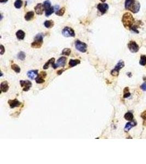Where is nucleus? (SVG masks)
<instances>
[{"label":"nucleus","mask_w":146,"mask_h":164,"mask_svg":"<svg viewBox=\"0 0 146 164\" xmlns=\"http://www.w3.org/2000/svg\"><path fill=\"white\" fill-rule=\"evenodd\" d=\"M122 22L125 28L131 29L133 25V22H135V20L132 14L129 12H126L123 16Z\"/></svg>","instance_id":"nucleus-1"},{"label":"nucleus","mask_w":146,"mask_h":164,"mask_svg":"<svg viewBox=\"0 0 146 164\" xmlns=\"http://www.w3.org/2000/svg\"><path fill=\"white\" fill-rule=\"evenodd\" d=\"M43 43V37L41 34H38L34 38V41L31 43V47L33 48L38 49L42 47Z\"/></svg>","instance_id":"nucleus-2"},{"label":"nucleus","mask_w":146,"mask_h":164,"mask_svg":"<svg viewBox=\"0 0 146 164\" xmlns=\"http://www.w3.org/2000/svg\"><path fill=\"white\" fill-rule=\"evenodd\" d=\"M75 47L77 50L82 53H84L87 51V44L79 40H77L75 42Z\"/></svg>","instance_id":"nucleus-3"},{"label":"nucleus","mask_w":146,"mask_h":164,"mask_svg":"<svg viewBox=\"0 0 146 164\" xmlns=\"http://www.w3.org/2000/svg\"><path fill=\"white\" fill-rule=\"evenodd\" d=\"M124 65L125 64L124 61H122V60H120V61L118 63V64H117L116 67H115L114 69H113L112 70V71H111V75L115 77L118 76L119 75V71L124 67Z\"/></svg>","instance_id":"nucleus-4"},{"label":"nucleus","mask_w":146,"mask_h":164,"mask_svg":"<svg viewBox=\"0 0 146 164\" xmlns=\"http://www.w3.org/2000/svg\"><path fill=\"white\" fill-rule=\"evenodd\" d=\"M20 84L21 88H22V90L26 92L29 90L32 86V83L28 80H20Z\"/></svg>","instance_id":"nucleus-5"},{"label":"nucleus","mask_w":146,"mask_h":164,"mask_svg":"<svg viewBox=\"0 0 146 164\" xmlns=\"http://www.w3.org/2000/svg\"><path fill=\"white\" fill-rule=\"evenodd\" d=\"M62 34L66 37H73L75 36V32L72 29L66 26L63 29Z\"/></svg>","instance_id":"nucleus-6"},{"label":"nucleus","mask_w":146,"mask_h":164,"mask_svg":"<svg viewBox=\"0 0 146 164\" xmlns=\"http://www.w3.org/2000/svg\"><path fill=\"white\" fill-rule=\"evenodd\" d=\"M66 61H67L66 57H60L58 60H57V63L54 64V65L52 66V67L54 68V69H56L57 68L60 67H64L66 65Z\"/></svg>","instance_id":"nucleus-7"},{"label":"nucleus","mask_w":146,"mask_h":164,"mask_svg":"<svg viewBox=\"0 0 146 164\" xmlns=\"http://www.w3.org/2000/svg\"><path fill=\"white\" fill-rule=\"evenodd\" d=\"M47 73L45 71H42L40 72V74L35 78V81L36 83L37 84H42L45 82L44 78L46 77Z\"/></svg>","instance_id":"nucleus-8"},{"label":"nucleus","mask_w":146,"mask_h":164,"mask_svg":"<svg viewBox=\"0 0 146 164\" xmlns=\"http://www.w3.org/2000/svg\"><path fill=\"white\" fill-rule=\"evenodd\" d=\"M127 47L131 52L133 53H137L139 50V45L134 41H130L127 44Z\"/></svg>","instance_id":"nucleus-9"},{"label":"nucleus","mask_w":146,"mask_h":164,"mask_svg":"<svg viewBox=\"0 0 146 164\" xmlns=\"http://www.w3.org/2000/svg\"><path fill=\"white\" fill-rule=\"evenodd\" d=\"M8 103L9 104L10 108L12 109L14 108L15 107H19L22 105L21 102H20L16 99L14 100H9L8 101Z\"/></svg>","instance_id":"nucleus-10"},{"label":"nucleus","mask_w":146,"mask_h":164,"mask_svg":"<svg viewBox=\"0 0 146 164\" xmlns=\"http://www.w3.org/2000/svg\"><path fill=\"white\" fill-rule=\"evenodd\" d=\"M108 5L107 3H99L97 6V8L99 11L102 15L106 13L108 9Z\"/></svg>","instance_id":"nucleus-11"},{"label":"nucleus","mask_w":146,"mask_h":164,"mask_svg":"<svg viewBox=\"0 0 146 164\" xmlns=\"http://www.w3.org/2000/svg\"><path fill=\"white\" fill-rule=\"evenodd\" d=\"M35 13L38 15H42L44 11H45L43 4L38 3L36 6L35 7Z\"/></svg>","instance_id":"nucleus-12"},{"label":"nucleus","mask_w":146,"mask_h":164,"mask_svg":"<svg viewBox=\"0 0 146 164\" xmlns=\"http://www.w3.org/2000/svg\"><path fill=\"white\" fill-rule=\"evenodd\" d=\"M38 70H32L28 71L27 73V76L31 79H34L35 78L38 76Z\"/></svg>","instance_id":"nucleus-13"},{"label":"nucleus","mask_w":146,"mask_h":164,"mask_svg":"<svg viewBox=\"0 0 146 164\" xmlns=\"http://www.w3.org/2000/svg\"><path fill=\"white\" fill-rule=\"evenodd\" d=\"M9 85L7 81H4L2 82L0 85V89H1V91L3 93H7L8 90H9Z\"/></svg>","instance_id":"nucleus-14"},{"label":"nucleus","mask_w":146,"mask_h":164,"mask_svg":"<svg viewBox=\"0 0 146 164\" xmlns=\"http://www.w3.org/2000/svg\"><path fill=\"white\" fill-rule=\"evenodd\" d=\"M139 8H140V4H139V2L135 1L132 8H131L130 11L132 12L133 13H136L139 11Z\"/></svg>","instance_id":"nucleus-15"},{"label":"nucleus","mask_w":146,"mask_h":164,"mask_svg":"<svg viewBox=\"0 0 146 164\" xmlns=\"http://www.w3.org/2000/svg\"><path fill=\"white\" fill-rule=\"evenodd\" d=\"M136 125H137V123L135 121H130V122H127L124 128L125 131L128 132L131 128L134 127V126H135Z\"/></svg>","instance_id":"nucleus-16"},{"label":"nucleus","mask_w":146,"mask_h":164,"mask_svg":"<svg viewBox=\"0 0 146 164\" xmlns=\"http://www.w3.org/2000/svg\"><path fill=\"white\" fill-rule=\"evenodd\" d=\"M55 58L54 57L51 58L50 59H49L48 61L44 64L43 67V68L44 70H47L49 67L50 65H51V66H52L55 64Z\"/></svg>","instance_id":"nucleus-17"},{"label":"nucleus","mask_w":146,"mask_h":164,"mask_svg":"<svg viewBox=\"0 0 146 164\" xmlns=\"http://www.w3.org/2000/svg\"><path fill=\"white\" fill-rule=\"evenodd\" d=\"M135 0H126L125 2V7L126 9L130 10L132 8V6L134 4Z\"/></svg>","instance_id":"nucleus-18"},{"label":"nucleus","mask_w":146,"mask_h":164,"mask_svg":"<svg viewBox=\"0 0 146 164\" xmlns=\"http://www.w3.org/2000/svg\"><path fill=\"white\" fill-rule=\"evenodd\" d=\"M16 36L19 40H23L25 37V33L22 30H19L16 32Z\"/></svg>","instance_id":"nucleus-19"},{"label":"nucleus","mask_w":146,"mask_h":164,"mask_svg":"<svg viewBox=\"0 0 146 164\" xmlns=\"http://www.w3.org/2000/svg\"><path fill=\"white\" fill-rule=\"evenodd\" d=\"M35 16V13L33 11H30L28 12V13H26V14L25 15V19L26 21H30V20H32L34 18Z\"/></svg>","instance_id":"nucleus-20"},{"label":"nucleus","mask_w":146,"mask_h":164,"mask_svg":"<svg viewBox=\"0 0 146 164\" xmlns=\"http://www.w3.org/2000/svg\"><path fill=\"white\" fill-rule=\"evenodd\" d=\"M81 63V61L78 59H71L69 61V67L70 68L73 67L75 66H76L77 65H78Z\"/></svg>","instance_id":"nucleus-21"},{"label":"nucleus","mask_w":146,"mask_h":164,"mask_svg":"<svg viewBox=\"0 0 146 164\" xmlns=\"http://www.w3.org/2000/svg\"><path fill=\"white\" fill-rule=\"evenodd\" d=\"M44 26L46 27V28L50 29L54 26V22L53 20H46V21L44 22Z\"/></svg>","instance_id":"nucleus-22"},{"label":"nucleus","mask_w":146,"mask_h":164,"mask_svg":"<svg viewBox=\"0 0 146 164\" xmlns=\"http://www.w3.org/2000/svg\"><path fill=\"white\" fill-rule=\"evenodd\" d=\"M11 68L14 71H15L16 73H19L20 71H21V69H20L19 66L15 64H12Z\"/></svg>","instance_id":"nucleus-23"},{"label":"nucleus","mask_w":146,"mask_h":164,"mask_svg":"<svg viewBox=\"0 0 146 164\" xmlns=\"http://www.w3.org/2000/svg\"><path fill=\"white\" fill-rule=\"evenodd\" d=\"M54 10H55L54 7H51L50 8H49V9L46 10V13H45L46 16H47V17H48V16L51 15V14L54 12Z\"/></svg>","instance_id":"nucleus-24"},{"label":"nucleus","mask_w":146,"mask_h":164,"mask_svg":"<svg viewBox=\"0 0 146 164\" xmlns=\"http://www.w3.org/2000/svg\"><path fill=\"white\" fill-rule=\"evenodd\" d=\"M133 118V115L132 114V113H130V112H127L126 114H125L124 115V118L125 120H128V121H131L132 120Z\"/></svg>","instance_id":"nucleus-25"},{"label":"nucleus","mask_w":146,"mask_h":164,"mask_svg":"<svg viewBox=\"0 0 146 164\" xmlns=\"http://www.w3.org/2000/svg\"><path fill=\"white\" fill-rule=\"evenodd\" d=\"M17 57H18V59H19L20 60H21V61H24V60H25V57H26L25 53L24 51H20V52L18 53Z\"/></svg>","instance_id":"nucleus-26"},{"label":"nucleus","mask_w":146,"mask_h":164,"mask_svg":"<svg viewBox=\"0 0 146 164\" xmlns=\"http://www.w3.org/2000/svg\"><path fill=\"white\" fill-rule=\"evenodd\" d=\"M65 11H66L65 8L63 7V8H61L60 9H59V11H57L55 12V14L58 16H61L63 15V14H64L65 12Z\"/></svg>","instance_id":"nucleus-27"},{"label":"nucleus","mask_w":146,"mask_h":164,"mask_svg":"<svg viewBox=\"0 0 146 164\" xmlns=\"http://www.w3.org/2000/svg\"><path fill=\"white\" fill-rule=\"evenodd\" d=\"M22 1L21 0H16V1L14 2V6L17 9H20L22 7Z\"/></svg>","instance_id":"nucleus-28"},{"label":"nucleus","mask_w":146,"mask_h":164,"mask_svg":"<svg viewBox=\"0 0 146 164\" xmlns=\"http://www.w3.org/2000/svg\"><path fill=\"white\" fill-rule=\"evenodd\" d=\"M71 53V50L69 48H65L63 49L61 54L66 56H70Z\"/></svg>","instance_id":"nucleus-29"},{"label":"nucleus","mask_w":146,"mask_h":164,"mask_svg":"<svg viewBox=\"0 0 146 164\" xmlns=\"http://www.w3.org/2000/svg\"><path fill=\"white\" fill-rule=\"evenodd\" d=\"M139 64L142 66L146 65V56L142 55L141 56V59L139 60Z\"/></svg>","instance_id":"nucleus-30"},{"label":"nucleus","mask_w":146,"mask_h":164,"mask_svg":"<svg viewBox=\"0 0 146 164\" xmlns=\"http://www.w3.org/2000/svg\"><path fill=\"white\" fill-rule=\"evenodd\" d=\"M43 4L44 7V9H45V11H46V10H47L48 9H49V8L51 7V2L49 1V0H47V1H45Z\"/></svg>","instance_id":"nucleus-31"},{"label":"nucleus","mask_w":146,"mask_h":164,"mask_svg":"<svg viewBox=\"0 0 146 164\" xmlns=\"http://www.w3.org/2000/svg\"><path fill=\"white\" fill-rule=\"evenodd\" d=\"M131 95L130 94V93H129V88H128V87H126L124 89V96H123V97L124 98H127V97H129Z\"/></svg>","instance_id":"nucleus-32"},{"label":"nucleus","mask_w":146,"mask_h":164,"mask_svg":"<svg viewBox=\"0 0 146 164\" xmlns=\"http://www.w3.org/2000/svg\"><path fill=\"white\" fill-rule=\"evenodd\" d=\"M141 117L143 118V119L144 120V122H146V111L143 112L141 114ZM145 125H146V123L145 124Z\"/></svg>","instance_id":"nucleus-33"},{"label":"nucleus","mask_w":146,"mask_h":164,"mask_svg":"<svg viewBox=\"0 0 146 164\" xmlns=\"http://www.w3.org/2000/svg\"><path fill=\"white\" fill-rule=\"evenodd\" d=\"M0 49H1V55H3L5 52V47H4L3 45L1 44V45H0Z\"/></svg>","instance_id":"nucleus-34"},{"label":"nucleus","mask_w":146,"mask_h":164,"mask_svg":"<svg viewBox=\"0 0 146 164\" xmlns=\"http://www.w3.org/2000/svg\"><path fill=\"white\" fill-rule=\"evenodd\" d=\"M65 70H65V69H62V70H58V71H57L56 72V73H57V75H59V76H60V75H61V74H62V73H63V72L65 71Z\"/></svg>","instance_id":"nucleus-35"},{"label":"nucleus","mask_w":146,"mask_h":164,"mask_svg":"<svg viewBox=\"0 0 146 164\" xmlns=\"http://www.w3.org/2000/svg\"><path fill=\"white\" fill-rule=\"evenodd\" d=\"M141 88L142 89L143 91H146V83H143L141 85Z\"/></svg>","instance_id":"nucleus-36"},{"label":"nucleus","mask_w":146,"mask_h":164,"mask_svg":"<svg viewBox=\"0 0 146 164\" xmlns=\"http://www.w3.org/2000/svg\"><path fill=\"white\" fill-rule=\"evenodd\" d=\"M8 0H0V2L1 3H3V2H7Z\"/></svg>","instance_id":"nucleus-37"},{"label":"nucleus","mask_w":146,"mask_h":164,"mask_svg":"<svg viewBox=\"0 0 146 164\" xmlns=\"http://www.w3.org/2000/svg\"><path fill=\"white\" fill-rule=\"evenodd\" d=\"M100 1H101V2H105V1H106V0H100Z\"/></svg>","instance_id":"nucleus-38"},{"label":"nucleus","mask_w":146,"mask_h":164,"mask_svg":"<svg viewBox=\"0 0 146 164\" xmlns=\"http://www.w3.org/2000/svg\"><path fill=\"white\" fill-rule=\"evenodd\" d=\"M2 76H3V73H2V72H1V76H0V77H2Z\"/></svg>","instance_id":"nucleus-39"}]
</instances>
